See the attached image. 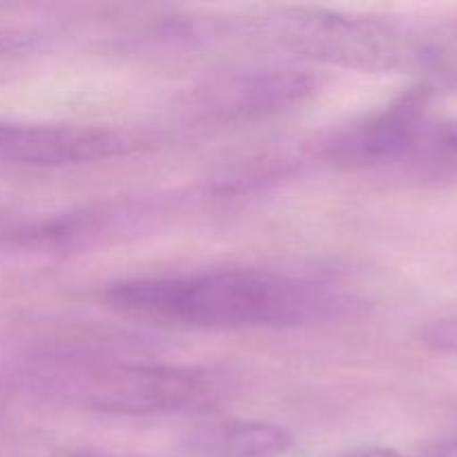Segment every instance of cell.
I'll use <instances>...</instances> for the list:
<instances>
[{"label":"cell","instance_id":"cell-3","mask_svg":"<svg viewBox=\"0 0 457 457\" xmlns=\"http://www.w3.org/2000/svg\"><path fill=\"white\" fill-rule=\"evenodd\" d=\"M74 395L110 415H170L199 404L208 393L201 373L170 364H103L76 378Z\"/></svg>","mask_w":457,"mask_h":457},{"label":"cell","instance_id":"cell-6","mask_svg":"<svg viewBox=\"0 0 457 457\" xmlns=\"http://www.w3.org/2000/svg\"><path fill=\"white\" fill-rule=\"evenodd\" d=\"M424 89H413L393 105L353 125L333 143V159L346 165H378L406 159L424 129Z\"/></svg>","mask_w":457,"mask_h":457},{"label":"cell","instance_id":"cell-12","mask_svg":"<svg viewBox=\"0 0 457 457\" xmlns=\"http://www.w3.org/2000/svg\"><path fill=\"white\" fill-rule=\"evenodd\" d=\"M424 457H457V437H451V440L437 442L436 446L427 451Z\"/></svg>","mask_w":457,"mask_h":457},{"label":"cell","instance_id":"cell-2","mask_svg":"<svg viewBox=\"0 0 457 457\" xmlns=\"http://www.w3.org/2000/svg\"><path fill=\"white\" fill-rule=\"evenodd\" d=\"M268 27L284 47L333 65L395 70L415 58L422 61V47H413L393 25L369 18L295 7L272 13Z\"/></svg>","mask_w":457,"mask_h":457},{"label":"cell","instance_id":"cell-9","mask_svg":"<svg viewBox=\"0 0 457 457\" xmlns=\"http://www.w3.org/2000/svg\"><path fill=\"white\" fill-rule=\"evenodd\" d=\"M422 62L457 80V29L437 38L436 43L422 45Z\"/></svg>","mask_w":457,"mask_h":457},{"label":"cell","instance_id":"cell-11","mask_svg":"<svg viewBox=\"0 0 457 457\" xmlns=\"http://www.w3.org/2000/svg\"><path fill=\"white\" fill-rule=\"evenodd\" d=\"M333 457H406L400 451L386 449V446H357V449L342 451Z\"/></svg>","mask_w":457,"mask_h":457},{"label":"cell","instance_id":"cell-10","mask_svg":"<svg viewBox=\"0 0 457 457\" xmlns=\"http://www.w3.org/2000/svg\"><path fill=\"white\" fill-rule=\"evenodd\" d=\"M420 339H422L424 346L433 348V351L455 353L457 355V317L431 321L422 328Z\"/></svg>","mask_w":457,"mask_h":457},{"label":"cell","instance_id":"cell-8","mask_svg":"<svg viewBox=\"0 0 457 457\" xmlns=\"http://www.w3.org/2000/svg\"><path fill=\"white\" fill-rule=\"evenodd\" d=\"M424 156L436 172L445 177H457V123L436 125L428 129L424 125L415 150L411 156Z\"/></svg>","mask_w":457,"mask_h":457},{"label":"cell","instance_id":"cell-5","mask_svg":"<svg viewBox=\"0 0 457 457\" xmlns=\"http://www.w3.org/2000/svg\"><path fill=\"white\" fill-rule=\"evenodd\" d=\"M315 80L303 71L266 70L212 83L195 96L192 110L204 119L244 120L272 114L284 107L302 103L312 92Z\"/></svg>","mask_w":457,"mask_h":457},{"label":"cell","instance_id":"cell-7","mask_svg":"<svg viewBox=\"0 0 457 457\" xmlns=\"http://www.w3.org/2000/svg\"><path fill=\"white\" fill-rule=\"evenodd\" d=\"M293 436L270 422H228L210 433V457H284L293 449Z\"/></svg>","mask_w":457,"mask_h":457},{"label":"cell","instance_id":"cell-4","mask_svg":"<svg viewBox=\"0 0 457 457\" xmlns=\"http://www.w3.org/2000/svg\"><path fill=\"white\" fill-rule=\"evenodd\" d=\"M110 128L76 123H0V161L34 168H62L110 159L128 147Z\"/></svg>","mask_w":457,"mask_h":457},{"label":"cell","instance_id":"cell-1","mask_svg":"<svg viewBox=\"0 0 457 457\" xmlns=\"http://www.w3.org/2000/svg\"><path fill=\"white\" fill-rule=\"evenodd\" d=\"M101 302L138 324L186 330L284 328L315 311L308 286L257 268H217L110 284Z\"/></svg>","mask_w":457,"mask_h":457},{"label":"cell","instance_id":"cell-13","mask_svg":"<svg viewBox=\"0 0 457 457\" xmlns=\"http://www.w3.org/2000/svg\"><path fill=\"white\" fill-rule=\"evenodd\" d=\"M70 457H152V455H129V453H76Z\"/></svg>","mask_w":457,"mask_h":457}]
</instances>
